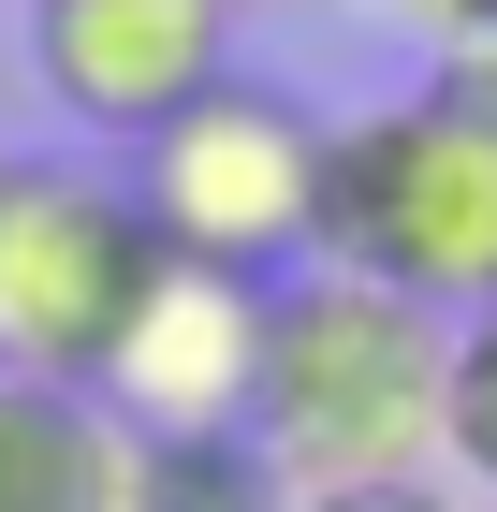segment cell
Masks as SVG:
<instances>
[{"mask_svg":"<svg viewBox=\"0 0 497 512\" xmlns=\"http://www.w3.org/2000/svg\"><path fill=\"white\" fill-rule=\"evenodd\" d=\"M439 381H454V322L381 293L351 264H293L264 293V381H249V439L278 483H381L439 469Z\"/></svg>","mask_w":497,"mask_h":512,"instance_id":"6da1fadb","label":"cell"},{"mask_svg":"<svg viewBox=\"0 0 497 512\" xmlns=\"http://www.w3.org/2000/svg\"><path fill=\"white\" fill-rule=\"evenodd\" d=\"M322 264L381 278V293H410L439 322L497 308V118L454 103L439 74L337 118V147H322Z\"/></svg>","mask_w":497,"mask_h":512,"instance_id":"7a4b0ae2","label":"cell"},{"mask_svg":"<svg viewBox=\"0 0 497 512\" xmlns=\"http://www.w3.org/2000/svg\"><path fill=\"white\" fill-rule=\"evenodd\" d=\"M322 147H337L322 103H293L264 74H220L205 103H176L132 147V205H147V235L176 264H220V278L278 293L293 264H322Z\"/></svg>","mask_w":497,"mask_h":512,"instance_id":"3957f363","label":"cell"},{"mask_svg":"<svg viewBox=\"0 0 497 512\" xmlns=\"http://www.w3.org/2000/svg\"><path fill=\"white\" fill-rule=\"evenodd\" d=\"M147 278H161V235L132 205V176L0 161V366L15 381H103Z\"/></svg>","mask_w":497,"mask_h":512,"instance_id":"277c9868","label":"cell"},{"mask_svg":"<svg viewBox=\"0 0 497 512\" xmlns=\"http://www.w3.org/2000/svg\"><path fill=\"white\" fill-rule=\"evenodd\" d=\"M249 0H30V88L103 147H147L176 103L234 74Z\"/></svg>","mask_w":497,"mask_h":512,"instance_id":"5b68a950","label":"cell"},{"mask_svg":"<svg viewBox=\"0 0 497 512\" xmlns=\"http://www.w3.org/2000/svg\"><path fill=\"white\" fill-rule=\"evenodd\" d=\"M249 381H264V278H220V264L161 249V278L132 293L88 395L132 439H205V425H249Z\"/></svg>","mask_w":497,"mask_h":512,"instance_id":"8992f818","label":"cell"},{"mask_svg":"<svg viewBox=\"0 0 497 512\" xmlns=\"http://www.w3.org/2000/svg\"><path fill=\"white\" fill-rule=\"evenodd\" d=\"M0 512H132V425L88 381L0 366Z\"/></svg>","mask_w":497,"mask_h":512,"instance_id":"52a82bcc","label":"cell"},{"mask_svg":"<svg viewBox=\"0 0 497 512\" xmlns=\"http://www.w3.org/2000/svg\"><path fill=\"white\" fill-rule=\"evenodd\" d=\"M132 512H293V483L249 425H205V439H132Z\"/></svg>","mask_w":497,"mask_h":512,"instance_id":"ba28073f","label":"cell"},{"mask_svg":"<svg viewBox=\"0 0 497 512\" xmlns=\"http://www.w3.org/2000/svg\"><path fill=\"white\" fill-rule=\"evenodd\" d=\"M439 469L468 498H497V308L454 322V381H439Z\"/></svg>","mask_w":497,"mask_h":512,"instance_id":"9c48e42d","label":"cell"},{"mask_svg":"<svg viewBox=\"0 0 497 512\" xmlns=\"http://www.w3.org/2000/svg\"><path fill=\"white\" fill-rule=\"evenodd\" d=\"M293 512H497V498H468L454 469H381V483H307Z\"/></svg>","mask_w":497,"mask_h":512,"instance_id":"30bf717a","label":"cell"},{"mask_svg":"<svg viewBox=\"0 0 497 512\" xmlns=\"http://www.w3.org/2000/svg\"><path fill=\"white\" fill-rule=\"evenodd\" d=\"M439 88L497 118V15H483V30H454V44H439Z\"/></svg>","mask_w":497,"mask_h":512,"instance_id":"8fae6325","label":"cell"}]
</instances>
